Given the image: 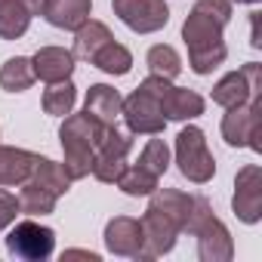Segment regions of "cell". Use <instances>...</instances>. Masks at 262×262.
I'll return each mask as SVG.
<instances>
[{
    "label": "cell",
    "instance_id": "27",
    "mask_svg": "<svg viewBox=\"0 0 262 262\" xmlns=\"http://www.w3.org/2000/svg\"><path fill=\"white\" fill-rule=\"evenodd\" d=\"M74 102H77V93H74V83H71V80L50 83V90L43 93V111H47V114H56V117L71 114Z\"/></svg>",
    "mask_w": 262,
    "mask_h": 262
},
{
    "label": "cell",
    "instance_id": "9",
    "mask_svg": "<svg viewBox=\"0 0 262 262\" xmlns=\"http://www.w3.org/2000/svg\"><path fill=\"white\" fill-rule=\"evenodd\" d=\"M253 96H262V65L259 62H247L241 71L225 74L216 86H213V102L222 108H234L250 102Z\"/></svg>",
    "mask_w": 262,
    "mask_h": 262
},
{
    "label": "cell",
    "instance_id": "11",
    "mask_svg": "<svg viewBox=\"0 0 262 262\" xmlns=\"http://www.w3.org/2000/svg\"><path fill=\"white\" fill-rule=\"evenodd\" d=\"M129 148H133V139H129L126 133H120L117 126H111L108 133H105V139H102V145L96 148V161H93V170H90V173H93L99 182H105V185L117 182L120 173L126 170V155H129Z\"/></svg>",
    "mask_w": 262,
    "mask_h": 262
},
{
    "label": "cell",
    "instance_id": "1",
    "mask_svg": "<svg viewBox=\"0 0 262 262\" xmlns=\"http://www.w3.org/2000/svg\"><path fill=\"white\" fill-rule=\"evenodd\" d=\"M231 22V0H198L182 25V40L188 47V65L194 74H210L228 56L222 43V28Z\"/></svg>",
    "mask_w": 262,
    "mask_h": 262
},
{
    "label": "cell",
    "instance_id": "13",
    "mask_svg": "<svg viewBox=\"0 0 262 262\" xmlns=\"http://www.w3.org/2000/svg\"><path fill=\"white\" fill-rule=\"evenodd\" d=\"M105 247L114 256H133L139 259L142 253V225L129 216H114L105 225Z\"/></svg>",
    "mask_w": 262,
    "mask_h": 262
},
{
    "label": "cell",
    "instance_id": "10",
    "mask_svg": "<svg viewBox=\"0 0 262 262\" xmlns=\"http://www.w3.org/2000/svg\"><path fill=\"white\" fill-rule=\"evenodd\" d=\"M53 247H56V234H53V228L37 225V222H31V219L19 222V225L10 231V237H7V250H10V256L25 259V262L50 259V256H53Z\"/></svg>",
    "mask_w": 262,
    "mask_h": 262
},
{
    "label": "cell",
    "instance_id": "4",
    "mask_svg": "<svg viewBox=\"0 0 262 262\" xmlns=\"http://www.w3.org/2000/svg\"><path fill=\"white\" fill-rule=\"evenodd\" d=\"M188 234L198 237V253L204 262H228L234 256V244L228 228L213 216L207 198H194V213L188 219Z\"/></svg>",
    "mask_w": 262,
    "mask_h": 262
},
{
    "label": "cell",
    "instance_id": "8",
    "mask_svg": "<svg viewBox=\"0 0 262 262\" xmlns=\"http://www.w3.org/2000/svg\"><path fill=\"white\" fill-rule=\"evenodd\" d=\"M111 10L136 34H155L170 22V7L164 0H111Z\"/></svg>",
    "mask_w": 262,
    "mask_h": 262
},
{
    "label": "cell",
    "instance_id": "29",
    "mask_svg": "<svg viewBox=\"0 0 262 262\" xmlns=\"http://www.w3.org/2000/svg\"><path fill=\"white\" fill-rule=\"evenodd\" d=\"M19 213H22L19 198H16V194H10V191H0V231H4L7 225H13Z\"/></svg>",
    "mask_w": 262,
    "mask_h": 262
},
{
    "label": "cell",
    "instance_id": "32",
    "mask_svg": "<svg viewBox=\"0 0 262 262\" xmlns=\"http://www.w3.org/2000/svg\"><path fill=\"white\" fill-rule=\"evenodd\" d=\"M237 4H259V0H237Z\"/></svg>",
    "mask_w": 262,
    "mask_h": 262
},
{
    "label": "cell",
    "instance_id": "28",
    "mask_svg": "<svg viewBox=\"0 0 262 262\" xmlns=\"http://www.w3.org/2000/svg\"><path fill=\"white\" fill-rule=\"evenodd\" d=\"M139 167H145L155 176H164L167 167H170V148H167V142L164 139H148L145 148H142V155H139Z\"/></svg>",
    "mask_w": 262,
    "mask_h": 262
},
{
    "label": "cell",
    "instance_id": "6",
    "mask_svg": "<svg viewBox=\"0 0 262 262\" xmlns=\"http://www.w3.org/2000/svg\"><path fill=\"white\" fill-rule=\"evenodd\" d=\"M176 164H179V173L194 182V185H204L216 176V161L207 148V139H204V129L198 126H185L179 129L176 136Z\"/></svg>",
    "mask_w": 262,
    "mask_h": 262
},
{
    "label": "cell",
    "instance_id": "17",
    "mask_svg": "<svg viewBox=\"0 0 262 262\" xmlns=\"http://www.w3.org/2000/svg\"><path fill=\"white\" fill-rule=\"evenodd\" d=\"M93 13V0H50L43 16L53 28H65V31H77Z\"/></svg>",
    "mask_w": 262,
    "mask_h": 262
},
{
    "label": "cell",
    "instance_id": "25",
    "mask_svg": "<svg viewBox=\"0 0 262 262\" xmlns=\"http://www.w3.org/2000/svg\"><path fill=\"white\" fill-rule=\"evenodd\" d=\"M158 179H161V176H155V173H148L145 167L136 164V167H126L114 185H117L123 194H129V198H145V194H151V191L158 188Z\"/></svg>",
    "mask_w": 262,
    "mask_h": 262
},
{
    "label": "cell",
    "instance_id": "2",
    "mask_svg": "<svg viewBox=\"0 0 262 262\" xmlns=\"http://www.w3.org/2000/svg\"><path fill=\"white\" fill-rule=\"evenodd\" d=\"M111 126L99 123L93 114H68L62 129H59V136H62V151H65V173L71 182L90 176L93 170V161H96V148L102 145L105 133H108Z\"/></svg>",
    "mask_w": 262,
    "mask_h": 262
},
{
    "label": "cell",
    "instance_id": "5",
    "mask_svg": "<svg viewBox=\"0 0 262 262\" xmlns=\"http://www.w3.org/2000/svg\"><path fill=\"white\" fill-rule=\"evenodd\" d=\"M222 117V139L231 148H253L262 151V96H253L244 105L225 108Z\"/></svg>",
    "mask_w": 262,
    "mask_h": 262
},
{
    "label": "cell",
    "instance_id": "18",
    "mask_svg": "<svg viewBox=\"0 0 262 262\" xmlns=\"http://www.w3.org/2000/svg\"><path fill=\"white\" fill-rule=\"evenodd\" d=\"M34 161H37V155H31L25 148L0 145V185H22L31 176Z\"/></svg>",
    "mask_w": 262,
    "mask_h": 262
},
{
    "label": "cell",
    "instance_id": "15",
    "mask_svg": "<svg viewBox=\"0 0 262 262\" xmlns=\"http://www.w3.org/2000/svg\"><path fill=\"white\" fill-rule=\"evenodd\" d=\"M161 111L167 120H191L198 114H204V96L194 90H182L167 83L161 90Z\"/></svg>",
    "mask_w": 262,
    "mask_h": 262
},
{
    "label": "cell",
    "instance_id": "30",
    "mask_svg": "<svg viewBox=\"0 0 262 262\" xmlns=\"http://www.w3.org/2000/svg\"><path fill=\"white\" fill-rule=\"evenodd\" d=\"M71 259H90V262H99V253H93V250H65V253H62V262H71Z\"/></svg>",
    "mask_w": 262,
    "mask_h": 262
},
{
    "label": "cell",
    "instance_id": "16",
    "mask_svg": "<svg viewBox=\"0 0 262 262\" xmlns=\"http://www.w3.org/2000/svg\"><path fill=\"white\" fill-rule=\"evenodd\" d=\"M120 102H123V99H120V93H117L114 86H108V83H93V86L86 90L83 111L93 114L99 123L114 126L117 117H120Z\"/></svg>",
    "mask_w": 262,
    "mask_h": 262
},
{
    "label": "cell",
    "instance_id": "26",
    "mask_svg": "<svg viewBox=\"0 0 262 262\" xmlns=\"http://www.w3.org/2000/svg\"><path fill=\"white\" fill-rule=\"evenodd\" d=\"M145 62H148V71H151V74H158V77H167V80L179 77V71H182V59H179V53H176L173 47H167V43H158V47H151Z\"/></svg>",
    "mask_w": 262,
    "mask_h": 262
},
{
    "label": "cell",
    "instance_id": "3",
    "mask_svg": "<svg viewBox=\"0 0 262 262\" xmlns=\"http://www.w3.org/2000/svg\"><path fill=\"white\" fill-rule=\"evenodd\" d=\"M167 83H170L167 77L151 74V77H145L136 86L133 96H126L120 102V114H123V120H126V126H129L133 136H139V133L142 136H161L164 133L167 117L161 111V90Z\"/></svg>",
    "mask_w": 262,
    "mask_h": 262
},
{
    "label": "cell",
    "instance_id": "20",
    "mask_svg": "<svg viewBox=\"0 0 262 262\" xmlns=\"http://www.w3.org/2000/svg\"><path fill=\"white\" fill-rule=\"evenodd\" d=\"M31 25V13L22 0H0V37L19 40Z\"/></svg>",
    "mask_w": 262,
    "mask_h": 262
},
{
    "label": "cell",
    "instance_id": "19",
    "mask_svg": "<svg viewBox=\"0 0 262 262\" xmlns=\"http://www.w3.org/2000/svg\"><path fill=\"white\" fill-rule=\"evenodd\" d=\"M108 40H114L111 31H108V25H102V22H96V19H86V22L77 28V34H74V50H71V56H74V59H83V62H93V56H96Z\"/></svg>",
    "mask_w": 262,
    "mask_h": 262
},
{
    "label": "cell",
    "instance_id": "7",
    "mask_svg": "<svg viewBox=\"0 0 262 262\" xmlns=\"http://www.w3.org/2000/svg\"><path fill=\"white\" fill-rule=\"evenodd\" d=\"M139 225H142V253H139V259H158V256L170 253L176 247V237L182 234L179 219H173L167 210H161L155 204H148Z\"/></svg>",
    "mask_w": 262,
    "mask_h": 262
},
{
    "label": "cell",
    "instance_id": "22",
    "mask_svg": "<svg viewBox=\"0 0 262 262\" xmlns=\"http://www.w3.org/2000/svg\"><path fill=\"white\" fill-rule=\"evenodd\" d=\"M34 80H37V77H34V65H31V59H25V56L7 59L4 68H0V86H4L7 93H25Z\"/></svg>",
    "mask_w": 262,
    "mask_h": 262
},
{
    "label": "cell",
    "instance_id": "12",
    "mask_svg": "<svg viewBox=\"0 0 262 262\" xmlns=\"http://www.w3.org/2000/svg\"><path fill=\"white\" fill-rule=\"evenodd\" d=\"M231 210L241 222L256 225L262 219V170L256 164H247L234 176V198Z\"/></svg>",
    "mask_w": 262,
    "mask_h": 262
},
{
    "label": "cell",
    "instance_id": "23",
    "mask_svg": "<svg viewBox=\"0 0 262 262\" xmlns=\"http://www.w3.org/2000/svg\"><path fill=\"white\" fill-rule=\"evenodd\" d=\"M93 65L102 68L105 74H114V77H123L129 74V68H133V56H129V50L117 40H108L96 56H93Z\"/></svg>",
    "mask_w": 262,
    "mask_h": 262
},
{
    "label": "cell",
    "instance_id": "24",
    "mask_svg": "<svg viewBox=\"0 0 262 262\" xmlns=\"http://www.w3.org/2000/svg\"><path fill=\"white\" fill-rule=\"evenodd\" d=\"M28 179H34V182H40L43 188H50L53 194H65L68 191V185H71V179H68V173H65V167L62 164H56V161H50V158H40L37 155V161H34V170H31V176Z\"/></svg>",
    "mask_w": 262,
    "mask_h": 262
},
{
    "label": "cell",
    "instance_id": "14",
    "mask_svg": "<svg viewBox=\"0 0 262 262\" xmlns=\"http://www.w3.org/2000/svg\"><path fill=\"white\" fill-rule=\"evenodd\" d=\"M31 65H34V77H40L47 83H59V80L71 77L74 56H71V50H62V47H40L34 53Z\"/></svg>",
    "mask_w": 262,
    "mask_h": 262
},
{
    "label": "cell",
    "instance_id": "31",
    "mask_svg": "<svg viewBox=\"0 0 262 262\" xmlns=\"http://www.w3.org/2000/svg\"><path fill=\"white\" fill-rule=\"evenodd\" d=\"M22 4L28 7V13H31V16H43V10H47L50 0H22Z\"/></svg>",
    "mask_w": 262,
    "mask_h": 262
},
{
    "label": "cell",
    "instance_id": "21",
    "mask_svg": "<svg viewBox=\"0 0 262 262\" xmlns=\"http://www.w3.org/2000/svg\"><path fill=\"white\" fill-rule=\"evenodd\" d=\"M22 185H25V188H22V194H19V207H22L25 216H50V213L56 210L59 194H53L50 188H43V185L34 182V179H25Z\"/></svg>",
    "mask_w": 262,
    "mask_h": 262
}]
</instances>
